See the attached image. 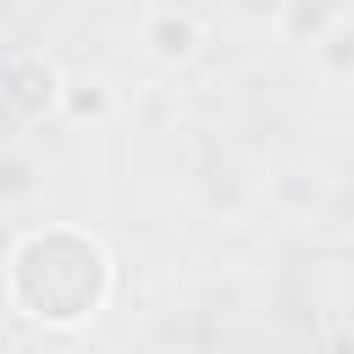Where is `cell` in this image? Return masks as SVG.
<instances>
[{"label": "cell", "instance_id": "cell-1", "mask_svg": "<svg viewBox=\"0 0 354 354\" xmlns=\"http://www.w3.org/2000/svg\"><path fill=\"white\" fill-rule=\"evenodd\" d=\"M194 22L188 17H166V22H155V50L166 55V61H183V55H194Z\"/></svg>", "mask_w": 354, "mask_h": 354}]
</instances>
